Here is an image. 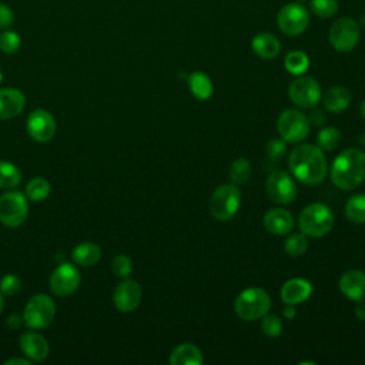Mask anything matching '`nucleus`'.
I'll return each mask as SVG.
<instances>
[{"instance_id": "1", "label": "nucleus", "mask_w": 365, "mask_h": 365, "mask_svg": "<svg viewBox=\"0 0 365 365\" xmlns=\"http://www.w3.org/2000/svg\"><path fill=\"white\" fill-rule=\"evenodd\" d=\"M291 173L304 184H318L325 178L327 160L319 147L302 144L294 148L288 158Z\"/></svg>"}, {"instance_id": "2", "label": "nucleus", "mask_w": 365, "mask_h": 365, "mask_svg": "<svg viewBox=\"0 0 365 365\" xmlns=\"http://www.w3.org/2000/svg\"><path fill=\"white\" fill-rule=\"evenodd\" d=\"M365 178V153L359 148H348L334 160L331 167L332 182L342 190L358 187Z\"/></svg>"}, {"instance_id": "3", "label": "nucleus", "mask_w": 365, "mask_h": 365, "mask_svg": "<svg viewBox=\"0 0 365 365\" xmlns=\"http://www.w3.org/2000/svg\"><path fill=\"white\" fill-rule=\"evenodd\" d=\"M271 308L269 295L258 287L244 289L234 302L237 315L244 321H255L268 314Z\"/></svg>"}, {"instance_id": "4", "label": "nucleus", "mask_w": 365, "mask_h": 365, "mask_svg": "<svg viewBox=\"0 0 365 365\" xmlns=\"http://www.w3.org/2000/svg\"><path fill=\"white\" fill-rule=\"evenodd\" d=\"M298 225L305 235L322 237L332 228L334 214L325 204L314 202L299 212Z\"/></svg>"}, {"instance_id": "5", "label": "nucleus", "mask_w": 365, "mask_h": 365, "mask_svg": "<svg viewBox=\"0 0 365 365\" xmlns=\"http://www.w3.org/2000/svg\"><path fill=\"white\" fill-rule=\"evenodd\" d=\"M241 192L235 184L220 185L211 195L210 212L218 221L231 220L238 211Z\"/></svg>"}, {"instance_id": "6", "label": "nucleus", "mask_w": 365, "mask_h": 365, "mask_svg": "<svg viewBox=\"0 0 365 365\" xmlns=\"http://www.w3.org/2000/svg\"><path fill=\"white\" fill-rule=\"evenodd\" d=\"M54 314L56 305L53 299L44 294H37L27 302L23 312V321L29 328L40 329L53 321Z\"/></svg>"}, {"instance_id": "7", "label": "nucleus", "mask_w": 365, "mask_h": 365, "mask_svg": "<svg viewBox=\"0 0 365 365\" xmlns=\"http://www.w3.org/2000/svg\"><path fill=\"white\" fill-rule=\"evenodd\" d=\"M309 121L301 111L288 108L282 111L277 121V130L279 135L288 143H298L307 138L309 134Z\"/></svg>"}, {"instance_id": "8", "label": "nucleus", "mask_w": 365, "mask_h": 365, "mask_svg": "<svg viewBox=\"0 0 365 365\" xmlns=\"http://www.w3.org/2000/svg\"><path fill=\"white\" fill-rule=\"evenodd\" d=\"M277 24L284 34L298 36L307 30L309 16L302 4L288 3L279 9L277 14Z\"/></svg>"}, {"instance_id": "9", "label": "nucleus", "mask_w": 365, "mask_h": 365, "mask_svg": "<svg viewBox=\"0 0 365 365\" xmlns=\"http://www.w3.org/2000/svg\"><path fill=\"white\" fill-rule=\"evenodd\" d=\"M359 40V24L351 17L338 19L329 29V43L341 53L355 48Z\"/></svg>"}, {"instance_id": "10", "label": "nucleus", "mask_w": 365, "mask_h": 365, "mask_svg": "<svg viewBox=\"0 0 365 365\" xmlns=\"http://www.w3.org/2000/svg\"><path fill=\"white\" fill-rule=\"evenodd\" d=\"M29 212L26 197L19 191H10L0 197V221L7 227H19Z\"/></svg>"}, {"instance_id": "11", "label": "nucleus", "mask_w": 365, "mask_h": 365, "mask_svg": "<svg viewBox=\"0 0 365 365\" xmlns=\"http://www.w3.org/2000/svg\"><path fill=\"white\" fill-rule=\"evenodd\" d=\"M268 197L277 204H289L297 197V185L285 171H272L265 182Z\"/></svg>"}, {"instance_id": "12", "label": "nucleus", "mask_w": 365, "mask_h": 365, "mask_svg": "<svg viewBox=\"0 0 365 365\" xmlns=\"http://www.w3.org/2000/svg\"><path fill=\"white\" fill-rule=\"evenodd\" d=\"M288 96L298 107L311 108L321 100V87L311 77H298L289 84Z\"/></svg>"}, {"instance_id": "13", "label": "nucleus", "mask_w": 365, "mask_h": 365, "mask_svg": "<svg viewBox=\"0 0 365 365\" xmlns=\"http://www.w3.org/2000/svg\"><path fill=\"white\" fill-rule=\"evenodd\" d=\"M80 284V274L73 264L64 262L58 265L50 277V289L58 297L73 294Z\"/></svg>"}, {"instance_id": "14", "label": "nucleus", "mask_w": 365, "mask_h": 365, "mask_svg": "<svg viewBox=\"0 0 365 365\" xmlns=\"http://www.w3.org/2000/svg\"><path fill=\"white\" fill-rule=\"evenodd\" d=\"M56 120L46 110H36L27 118V131L31 138L40 143L51 140L56 134Z\"/></svg>"}, {"instance_id": "15", "label": "nucleus", "mask_w": 365, "mask_h": 365, "mask_svg": "<svg viewBox=\"0 0 365 365\" xmlns=\"http://www.w3.org/2000/svg\"><path fill=\"white\" fill-rule=\"evenodd\" d=\"M141 301V287L134 279H124L120 282L113 294V302L121 312L134 311Z\"/></svg>"}, {"instance_id": "16", "label": "nucleus", "mask_w": 365, "mask_h": 365, "mask_svg": "<svg viewBox=\"0 0 365 365\" xmlns=\"http://www.w3.org/2000/svg\"><path fill=\"white\" fill-rule=\"evenodd\" d=\"M339 289L341 292L356 302L365 301V272L352 269L342 274L339 279Z\"/></svg>"}, {"instance_id": "17", "label": "nucleus", "mask_w": 365, "mask_h": 365, "mask_svg": "<svg viewBox=\"0 0 365 365\" xmlns=\"http://www.w3.org/2000/svg\"><path fill=\"white\" fill-rule=\"evenodd\" d=\"M264 227L275 235L288 234L294 228V217L284 208H271L264 215Z\"/></svg>"}, {"instance_id": "18", "label": "nucleus", "mask_w": 365, "mask_h": 365, "mask_svg": "<svg viewBox=\"0 0 365 365\" xmlns=\"http://www.w3.org/2000/svg\"><path fill=\"white\" fill-rule=\"evenodd\" d=\"M26 97L17 88L0 90V120H7L19 115L24 108Z\"/></svg>"}, {"instance_id": "19", "label": "nucleus", "mask_w": 365, "mask_h": 365, "mask_svg": "<svg viewBox=\"0 0 365 365\" xmlns=\"http://www.w3.org/2000/svg\"><path fill=\"white\" fill-rule=\"evenodd\" d=\"M312 292V285L304 278L288 279L281 288V298L285 304H299L309 298Z\"/></svg>"}, {"instance_id": "20", "label": "nucleus", "mask_w": 365, "mask_h": 365, "mask_svg": "<svg viewBox=\"0 0 365 365\" xmlns=\"http://www.w3.org/2000/svg\"><path fill=\"white\" fill-rule=\"evenodd\" d=\"M20 349L26 356L34 361H43L48 355V344L46 338L36 332H24L20 336Z\"/></svg>"}, {"instance_id": "21", "label": "nucleus", "mask_w": 365, "mask_h": 365, "mask_svg": "<svg viewBox=\"0 0 365 365\" xmlns=\"http://www.w3.org/2000/svg\"><path fill=\"white\" fill-rule=\"evenodd\" d=\"M252 50L257 56H259L261 58L269 60L278 56L279 50H281V43L279 40L271 34V33H259L252 38Z\"/></svg>"}, {"instance_id": "22", "label": "nucleus", "mask_w": 365, "mask_h": 365, "mask_svg": "<svg viewBox=\"0 0 365 365\" xmlns=\"http://www.w3.org/2000/svg\"><path fill=\"white\" fill-rule=\"evenodd\" d=\"M171 365H201L202 354L192 344H181L173 349L170 355Z\"/></svg>"}, {"instance_id": "23", "label": "nucleus", "mask_w": 365, "mask_h": 365, "mask_svg": "<svg viewBox=\"0 0 365 365\" xmlns=\"http://www.w3.org/2000/svg\"><path fill=\"white\" fill-rule=\"evenodd\" d=\"M322 103L328 111H332V113L344 111L351 103V93L348 91V88L341 86L332 87L325 93Z\"/></svg>"}, {"instance_id": "24", "label": "nucleus", "mask_w": 365, "mask_h": 365, "mask_svg": "<svg viewBox=\"0 0 365 365\" xmlns=\"http://www.w3.org/2000/svg\"><path fill=\"white\" fill-rule=\"evenodd\" d=\"M71 257H73L74 262H77L78 265L90 267V265H94L100 259L101 250L98 245H96L93 242H83L73 250Z\"/></svg>"}, {"instance_id": "25", "label": "nucleus", "mask_w": 365, "mask_h": 365, "mask_svg": "<svg viewBox=\"0 0 365 365\" xmlns=\"http://www.w3.org/2000/svg\"><path fill=\"white\" fill-rule=\"evenodd\" d=\"M188 86L191 93L200 98V100H207L212 94V83L210 77L202 73V71H194L188 77Z\"/></svg>"}, {"instance_id": "26", "label": "nucleus", "mask_w": 365, "mask_h": 365, "mask_svg": "<svg viewBox=\"0 0 365 365\" xmlns=\"http://www.w3.org/2000/svg\"><path fill=\"white\" fill-rule=\"evenodd\" d=\"M345 215L355 224L365 222V194H355L346 201Z\"/></svg>"}, {"instance_id": "27", "label": "nucleus", "mask_w": 365, "mask_h": 365, "mask_svg": "<svg viewBox=\"0 0 365 365\" xmlns=\"http://www.w3.org/2000/svg\"><path fill=\"white\" fill-rule=\"evenodd\" d=\"M284 64H285V68L288 73H291L294 76H301L308 70L309 58L304 51L295 50V51H291L287 54Z\"/></svg>"}, {"instance_id": "28", "label": "nucleus", "mask_w": 365, "mask_h": 365, "mask_svg": "<svg viewBox=\"0 0 365 365\" xmlns=\"http://www.w3.org/2000/svg\"><path fill=\"white\" fill-rule=\"evenodd\" d=\"M21 181V174L19 168L7 161H0V188L9 190L17 187Z\"/></svg>"}, {"instance_id": "29", "label": "nucleus", "mask_w": 365, "mask_h": 365, "mask_svg": "<svg viewBox=\"0 0 365 365\" xmlns=\"http://www.w3.org/2000/svg\"><path fill=\"white\" fill-rule=\"evenodd\" d=\"M251 164L247 158H237L230 165V178L232 184H244L251 175Z\"/></svg>"}, {"instance_id": "30", "label": "nucleus", "mask_w": 365, "mask_h": 365, "mask_svg": "<svg viewBox=\"0 0 365 365\" xmlns=\"http://www.w3.org/2000/svg\"><path fill=\"white\" fill-rule=\"evenodd\" d=\"M50 184L44 178H33L26 185V195L31 201H41L50 194Z\"/></svg>"}, {"instance_id": "31", "label": "nucleus", "mask_w": 365, "mask_h": 365, "mask_svg": "<svg viewBox=\"0 0 365 365\" xmlns=\"http://www.w3.org/2000/svg\"><path fill=\"white\" fill-rule=\"evenodd\" d=\"M341 133L336 128L325 127L318 134V147L325 151H332L339 145Z\"/></svg>"}, {"instance_id": "32", "label": "nucleus", "mask_w": 365, "mask_h": 365, "mask_svg": "<svg viewBox=\"0 0 365 365\" xmlns=\"http://www.w3.org/2000/svg\"><path fill=\"white\" fill-rule=\"evenodd\" d=\"M308 248L307 235L302 234H292L285 240V251L291 257L302 255Z\"/></svg>"}, {"instance_id": "33", "label": "nucleus", "mask_w": 365, "mask_h": 365, "mask_svg": "<svg viewBox=\"0 0 365 365\" xmlns=\"http://www.w3.org/2000/svg\"><path fill=\"white\" fill-rule=\"evenodd\" d=\"M312 13L319 19L332 17L338 11V0H311Z\"/></svg>"}, {"instance_id": "34", "label": "nucleus", "mask_w": 365, "mask_h": 365, "mask_svg": "<svg viewBox=\"0 0 365 365\" xmlns=\"http://www.w3.org/2000/svg\"><path fill=\"white\" fill-rule=\"evenodd\" d=\"M20 47V36L16 31H3L0 34V50L6 54H13Z\"/></svg>"}, {"instance_id": "35", "label": "nucleus", "mask_w": 365, "mask_h": 365, "mask_svg": "<svg viewBox=\"0 0 365 365\" xmlns=\"http://www.w3.org/2000/svg\"><path fill=\"white\" fill-rule=\"evenodd\" d=\"M111 269H113V272H114L117 277L125 278V277H128V275L131 274V271H133V262H131L130 257L120 254V255L114 257V259H113V262H111Z\"/></svg>"}, {"instance_id": "36", "label": "nucleus", "mask_w": 365, "mask_h": 365, "mask_svg": "<svg viewBox=\"0 0 365 365\" xmlns=\"http://www.w3.org/2000/svg\"><path fill=\"white\" fill-rule=\"evenodd\" d=\"M262 324H261V329L267 336L275 338L281 334L282 331V322L277 315H264L262 317Z\"/></svg>"}, {"instance_id": "37", "label": "nucleus", "mask_w": 365, "mask_h": 365, "mask_svg": "<svg viewBox=\"0 0 365 365\" xmlns=\"http://www.w3.org/2000/svg\"><path fill=\"white\" fill-rule=\"evenodd\" d=\"M287 151V145L282 140H278V138H272L265 145V157L271 161H278L284 157Z\"/></svg>"}, {"instance_id": "38", "label": "nucleus", "mask_w": 365, "mask_h": 365, "mask_svg": "<svg viewBox=\"0 0 365 365\" xmlns=\"http://www.w3.org/2000/svg\"><path fill=\"white\" fill-rule=\"evenodd\" d=\"M20 279L13 274H7L0 279V291L7 297H13L20 291Z\"/></svg>"}, {"instance_id": "39", "label": "nucleus", "mask_w": 365, "mask_h": 365, "mask_svg": "<svg viewBox=\"0 0 365 365\" xmlns=\"http://www.w3.org/2000/svg\"><path fill=\"white\" fill-rule=\"evenodd\" d=\"M14 14L13 11L3 3H0V29H7L13 24Z\"/></svg>"}, {"instance_id": "40", "label": "nucleus", "mask_w": 365, "mask_h": 365, "mask_svg": "<svg viewBox=\"0 0 365 365\" xmlns=\"http://www.w3.org/2000/svg\"><path fill=\"white\" fill-rule=\"evenodd\" d=\"M308 121H309V124L312 123L314 125H321V124L325 121V115L322 114V111H319V110H314V111L309 114Z\"/></svg>"}, {"instance_id": "41", "label": "nucleus", "mask_w": 365, "mask_h": 365, "mask_svg": "<svg viewBox=\"0 0 365 365\" xmlns=\"http://www.w3.org/2000/svg\"><path fill=\"white\" fill-rule=\"evenodd\" d=\"M21 322H23V318L21 317H19V315H10L9 318H7V327L9 328H11V329H19L20 328V325H21Z\"/></svg>"}, {"instance_id": "42", "label": "nucleus", "mask_w": 365, "mask_h": 365, "mask_svg": "<svg viewBox=\"0 0 365 365\" xmlns=\"http://www.w3.org/2000/svg\"><path fill=\"white\" fill-rule=\"evenodd\" d=\"M4 365H30V361L23 358H11V359H7Z\"/></svg>"}, {"instance_id": "43", "label": "nucleus", "mask_w": 365, "mask_h": 365, "mask_svg": "<svg viewBox=\"0 0 365 365\" xmlns=\"http://www.w3.org/2000/svg\"><path fill=\"white\" fill-rule=\"evenodd\" d=\"M355 315L358 319L365 321V304H362V301L359 302V305L355 308Z\"/></svg>"}, {"instance_id": "44", "label": "nucleus", "mask_w": 365, "mask_h": 365, "mask_svg": "<svg viewBox=\"0 0 365 365\" xmlns=\"http://www.w3.org/2000/svg\"><path fill=\"white\" fill-rule=\"evenodd\" d=\"M295 315H297L295 308H294L291 304H288V307L284 308V317H285L287 319H292Z\"/></svg>"}, {"instance_id": "45", "label": "nucleus", "mask_w": 365, "mask_h": 365, "mask_svg": "<svg viewBox=\"0 0 365 365\" xmlns=\"http://www.w3.org/2000/svg\"><path fill=\"white\" fill-rule=\"evenodd\" d=\"M361 114H362V117L365 118V98H364L362 103H361Z\"/></svg>"}, {"instance_id": "46", "label": "nucleus", "mask_w": 365, "mask_h": 365, "mask_svg": "<svg viewBox=\"0 0 365 365\" xmlns=\"http://www.w3.org/2000/svg\"><path fill=\"white\" fill-rule=\"evenodd\" d=\"M3 305H4V301H3V297L0 295V312H1V309H3Z\"/></svg>"}, {"instance_id": "47", "label": "nucleus", "mask_w": 365, "mask_h": 365, "mask_svg": "<svg viewBox=\"0 0 365 365\" xmlns=\"http://www.w3.org/2000/svg\"><path fill=\"white\" fill-rule=\"evenodd\" d=\"M1 80H3V73H1V70H0V83H1Z\"/></svg>"}]
</instances>
